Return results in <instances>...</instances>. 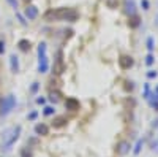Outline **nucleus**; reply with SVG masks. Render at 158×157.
Here are the masks:
<instances>
[{"mask_svg": "<svg viewBox=\"0 0 158 157\" xmlns=\"http://www.w3.org/2000/svg\"><path fill=\"white\" fill-rule=\"evenodd\" d=\"M142 145H144V140H138V143H136V148L133 149V154H135V155H138V154L141 152V148H142Z\"/></svg>", "mask_w": 158, "mask_h": 157, "instance_id": "2eb2a0df", "label": "nucleus"}, {"mask_svg": "<svg viewBox=\"0 0 158 157\" xmlns=\"http://www.w3.org/2000/svg\"><path fill=\"white\" fill-rule=\"evenodd\" d=\"M130 151H131V145H130V141H127V140H122L117 145V148H115V152L118 155H127Z\"/></svg>", "mask_w": 158, "mask_h": 157, "instance_id": "7ed1b4c3", "label": "nucleus"}, {"mask_svg": "<svg viewBox=\"0 0 158 157\" xmlns=\"http://www.w3.org/2000/svg\"><path fill=\"white\" fill-rule=\"evenodd\" d=\"M153 62H155V57H153L152 54H147V56H146V65H152Z\"/></svg>", "mask_w": 158, "mask_h": 157, "instance_id": "4be33fe9", "label": "nucleus"}, {"mask_svg": "<svg viewBox=\"0 0 158 157\" xmlns=\"http://www.w3.org/2000/svg\"><path fill=\"white\" fill-rule=\"evenodd\" d=\"M130 18H131V22H130V25H131V27H138V24H139V18H138L136 15L130 16Z\"/></svg>", "mask_w": 158, "mask_h": 157, "instance_id": "f3484780", "label": "nucleus"}, {"mask_svg": "<svg viewBox=\"0 0 158 157\" xmlns=\"http://www.w3.org/2000/svg\"><path fill=\"white\" fill-rule=\"evenodd\" d=\"M150 105H152V107H153V108L158 111V102H150Z\"/></svg>", "mask_w": 158, "mask_h": 157, "instance_id": "c756f323", "label": "nucleus"}, {"mask_svg": "<svg viewBox=\"0 0 158 157\" xmlns=\"http://www.w3.org/2000/svg\"><path fill=\"white\" fill-rule=\"evenodd\" d=\"M46 49H48L46 43H40L38 45V56H44L46 54Z\"/></svg>", "mask_w": 158, "mask_h": 157, "instance_id": "ddd939ff", "label": "nucleus"}, {"mask_svg": "<svg viewBox=\"0 0 158 157\" xmlns=\"http://www.w3.org/2000/svg\"><path fill=\"white\" fill-rule=\"evenodd\" d=\"M16 107V95L15 94H8L0 100V116H8Z\"/></svg>", "mask_w": 158, "mask_h": 157, "instance_id": "f03ea898", "label": "nucleus"}, {"mask_svg": "<svg viewBox=\"0 0 158 157\" xmlns=\"http://www.w3.org/2000/svg\"><path fill=\"white\" fill-rule=\"evenodd\" d=\"M43 114H44V116H54V114H56V110H54V107H44V110H43Z\"/></svg>", "mask_w": 158, "mask_h": 157, "instance_id": "f8f14e48", "label": "nucleus"}, {"mask_svg": "<svg viewBox=\"0 0 158 157\" xmlns=\"http://www.w3.org/2000/svg\"><path fill=\"white\" fill-rule=\"evenodd\" d=\"M10 65H11V72L13 73H18L19 72V59L16 54H11L10 56Z\"/></svg>", "mask_w": 158, "mask_h": 157, "instance_id": "1a4fd4ad", "label": "nucleus"}, {"mask_svg": "<svg viewBox=\"0 0 158 157\" xmlns=\"http://www.w3.org/2000/svg\"><path fill=\"white\" fill-rule=\"evenodd\" d=\"M150 151H152V152H155V154H158V138H156V140H153V141L150 143Z\"/></svg>", "mask_w": 158, "mask_h": 157, "instance_id": "dca6fc26", "label": "nucleus"}, {"mask_svg": "<svg viewBox=\"0 0 158 157\" xmlns=\"http://www.w3.org/2000/svg\"><path fill=\"white\" fill-rule=\"evenodd\" d=\"M153 48H155V46H153V38H152V37H149V38H147V49L152 52V51H153Z\"/></svg>", "mask_w": 158, "mask_h": 157, "instance_id": "aec40b11", "label": "nucleus"}, {"mask_svg": "<svg viewBox=\"0 0 158 157\" xmlns=\"http://www.w3.org/2000/svg\"><path fill=\"white\" fill-rule=\"evenodd\" d=\"M125 13L128 16L136 15V5H135L133 0H127V2H125Z\"/></svg>", "mask_w": 158, "mask_h": 157, "instance_id": "6e6552de", "label": "nucleus"}, {"mask_svg": "<svg viewBox=\"0 0 158 157\" xmlns=\"http://www.w3.org/2000/svg\"><path fill=\"white\" fill-rule=\"evenodd\" d=\"M24 16L27 18L29 21L36 19L38 18V8L35 5H27V8H25V11H24Z\"/></svg>", "mask_w": 158, "mask_h": 157, "instance_id": "20e7f679", "label": "nucleus"}, {"mask_svg": "<svg viewBox=\"0 0 158 157\" xmlns=\"http://www.w3.org/2000/svg\"><path fill=\"white\" fill-rule=\"evenodd\" d=\"M65 107H67V110L76 111V110H79V102H77L76 98H67V102H65Z\"/></svg>", "mask_w": 158, "mask_h": 157, "instance_id": "9d476101", "label": "nucleus"}, {"mask_svg": "<svg viewBox=\"0 0 158 157\" xmlns=\"http://www.w3.org/2000/svg\"><path fill=\"white\" fill-rule=\"evenodd\" d=\"M19 135H21V125L10 127V129L3 130L2 132V152L11 151V146L19 140Z\"/></svg>", "mask_w": 158, "mask_h": 157, "instance_id": "f257e3e1", "label": "nucleus"}, {"mask_svg": "<svg viewBox=\"0 0 158 157\" xmlns=\"http://www.w3.org/2000/svg\"><path fill=\"white\" fill-rule=\"evenodd\" d=\"M21 157H32V151H29L27 148H25V149H22V152H21Z\"/></svg>", "mask_w": 158, "mask_h": 157, "instance_id": "5701e85b", "label": "nucleus"}, {"mask_svg": "<svg viewBox=\"0 0 158 157\" xmlns=\"http://www.w3.org/2000/svg\"><path fill=\"white\" fill-rule=\"evenodd\" d=\"M153 25L158 29V15H155V18H153Z\"/></svg>", "mask_w": 158, "mask_h": 157, "instance_id": "cd10ccee", "label": "nucleus"}, {"mask_svg": "<svg viewBox=\"0 0 158 157\" xmlns=\"http://www.w3.org/2000/svg\"><path fill=\"white\" fill-rule=\"evenodd\" d=\"M141 5H142V8H144V10H149V7H150L149 0H142V2H141Z\"/></svg>", "mask_w": 158, "mask_h": 157, "instance_id": "393cba45", "label": "nucleus"}, {"mask_svg": "<svg viewBox=\"0 0 158 157\" xmlns=\"http://www.w3.org/2000/svg\"><path fill=\"white\" fill-rule=\"evenodd\" d=\"M152 127H153V129H158V117H156V119L152 122Z\"/></svg>", "mask_w": 158, "mask_h": 157, "instance_id": "c85d7f7f", "label": "nucleus"}, {"mask_svg": "<svg viewBox=\"0 0 158 157\" xmlns=\"http://www.w3.org/2000/svg\"><path fill=\"white\" fill-rule=\"evenodd\" d=\"M6 2L11 5V8L15 10V11H18V7H19V3H18V0H6Z\"/></svg>", "mask_w": 158, "mask_h": 157, "instance_id": "412c9836", "label": "nucleus"}, {"mask_svg": "<svg viewBox=\"0 0 158 157\" xmlns=\"http://www.w3.org/2000/svg\"><path fill=\"white\" fill-rule=\"evenodd\" d=\"M3 52H5V43L0 41V54H3Z\"/></svg>", "mask_w": 158, "mask_h": 157, "instance_id": "a878e982", "label": "nucleus"}, {"mask_svg": "<svg viewBox=\"0 0 158 157\" xmlns=\"http://www.w3.org/2000/svg\"><path fill=\"white\" fill-rule=\"evenodd\" d=\"M18 46H19V49H21V51L27 52V51L30 49V41H29V40H19Z\"/></svg>", "mask_w": 158, "mask_h": 157, "instance_id": "9b49d317", "label": "nucleus"}, {"mask_svg": "<svg viewBox=\"0 0 158 157\" xmlns=\"http://www.w3.org/2000/svg\"><path fill=\"white\" fill-rule=\"evenodd\" d=\"M49 100H51L52 103H57V102L60 100V94H59V92H51V94H49Z\"/></svg>", "mask_w": 158, "mask_h": 157, "instance_id": "4468645a", "label": "nucleus"}, {"mask_svg": "<svg viewBox=\"0 0 158 157\" xmlns=\"http://www.w3.org/2000/svg\"><path fill=\"white\" fill-rule=\"evenodd\" d=\"M16 16H18V19H19L21 25H27V22L24 21V16H22V15H19V13H16Z\"/></svg>", "mask_w": 158, "mask_h": 157, "instance_id": "b1692460", "label": "nucleus"}, {"mask_svg": "<svg viewBox=\"0 0 158 157\" xmlns=\"http://www.w3.org/2000/svg\"><path fill=\"white\" fill-rule=\"evenodd\" d=\"M35 133L38 137H46L49 133V127L46 124H36L35 125Z\"/></svg>", "mask_w": 158, "mask_h": 157, "instance_id": "0eeeda50", "label": "nucleus"}, {"mask_svg": "<svg viewBox=\"0 0 158 157\" xmlns=\"http://www.w3.org/2000/svg\"><path fill=\"white\" fill-rule=\"evenodd\" d=\"M54 122H56V124H54L56 127H62L65 122H67V119H65V117H57V119H56Z\"/></svg>", "mask_w": 158, "mask_h": 157, "instance_id": "a211bd4d", "label": "nucleus"}, {"mask_svg": "<svg viewBox=\"0 0 158 157\" xmlns=\"http://www.w3.org/2000/svg\"><path fill=\"white\" fill-rule=\"evenodd\" d=\"M118 63H120V67L122 68H131L133 67V63H135V60H133V57L131 56H122L120 59H118Z\"/></svg>", "mask_w": 158, "mask_h": 157, "instance_id": "39448f33", "label": "nucleus"}, {"mask_svg": "<svg viewBox=\"0 0 158 157\" xmlns=\"http://www.w3.org/2000/svg\"><path fill=\"white\" fill-rule=\"evenodd\" d=\"M2 98H3V95H2V94H0V100H2Z\"/></svg>", "mask_w": 158, "mask_h": 157, "instance_id": "473e14b6", "label": "nucleus"}, {"mask_svg": "<svg viewBox=\"0 0 158 157\" xmlns=\"http://www.w3.org/2000/svg\"><path fill=\"white\" fill-rule=\"evenodd\" d=\"M36 89H38V83H33V86H32V92H35Z\"/></svg>", "mask_w": 158, "mask_h": 157, "instance_id": "7c9ffc66", "label": "nucleus"}, {"mask_svg": "<svg viewBox=\"0 0 158 157\" xmlns=\"http://www.w3.org/2000/svg\"><path fill=\"white\" fill-rule=\"evenodd\" d=\"M36 117V113H30V116H29V119H35Z\"/></svg>", "mask_w": 158, "mask_h": 157, "instance_id": "2f4dec72", "label": "nucleus"}, {"mask_svg": "<svg viewBox=\"0 0 158 157\" xmlns=\"http://www.w3.org/2000/svg\"><path fill=\"white\" fill-rule=\"evenodd\" d=\"M49 68V62H48V57L46 54L44 56H40V62H38V72L40 73H46Z\"/></svg>", "mask_w": 158, "mask_h": 157, "instance_id": "423d86ee", "label": "nucleus"}, {"mask_svg": "<svg viewBox=\"0 0 158 157\" xmlns=\"http://www.w3.org/2000/svg\"><path fill=\"white\" fill-rule=\"evenodd\" d=\"M156 76H158V72L156 70H149L147 72V78H149V80H155Z\"/></svg>", "mask_w": 158, "mask_h": 157, "instance_id": "6ab92c4d", "label": "nucleus"}, {"mask_svg": "<svg viewBox=\"0 0 158 157\" xmlns=\"http://www.w3.org/2000/svg\"><path fill=\"white\" fill-rule=\"evenodd\" d=\"M44 102H46V98H43V97L41 98H36V103L38 105H44Z\"/></svg>", "mask_w": 158, "mask_h": 157, "instance_id": "bb28decb", "label": "nucleus"}]
</instances>
